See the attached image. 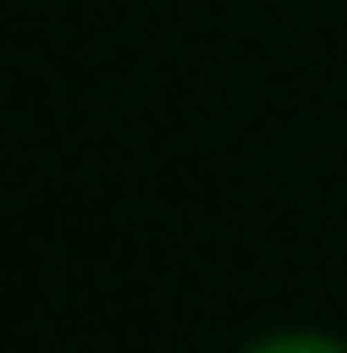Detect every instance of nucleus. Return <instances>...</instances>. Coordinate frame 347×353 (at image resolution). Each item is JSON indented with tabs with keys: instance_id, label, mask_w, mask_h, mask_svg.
<instances>
[{
	"instance_id": "nucleus-1",
	"label": "nucleus",
	"mask_w": 347,
	"mask_h": 353,
	"mask_svg": "<svg viewBox=\"0 0 347 353\" xmlns=\"http://www.w3.org/2000/svg\"><path fill=\"white\" fill-rule=\"evenodd\" d=\"M245 353H347V340H334V333H272Z\"/></svg>"
}]
</instances>
